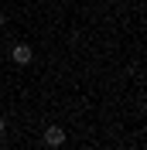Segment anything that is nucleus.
Listing matches in <instances>:
<instances>
[{"label":"nucleus","instance_id":"obj_1","mask_svg":"<svg viewBox=\"0 0 147 150\" xmlns=\"http://www.w3.org/2000/svg\"><path fill=\"white\" fill-rule=\"evenodd\" d=\"M10 62H14V65H31V62H34L31 45H14L10 48Z\"/></svg>","mask_w":147,"mask_h":150},{"label":"nucleus","instance_id":"obj_2","mask_svg":"<svg viewBox=\"0 0 147 150\" xmlns=\"http://www.w3.org/2000/svg\"><path fill=\"white\" fill-rule=\"evenodd\" d=\"M41 140H45V147H62V143H65V130H62V126H45Z\"/></svg>","mask_w":147,"mask_h":150},{"label":"nucleus","instance_id":"obj_3","mask_svg":"<svg viewBox=\"0 0 147 150\" xmlns=\"http://www.w3.org/2000/svg\"><path fill=\"white\" fill-rule=\"evenodd\" d=\"M4 130H7V120H4V116H0V137H4Z\"/></svg>","mask_w":147,"mask_h":150},{"label":"nucleus","instance_id":"obj_4","mask_svg":"<svg viewBox=\"0 0 147 150\" xmlns=\"http://www.w3.org/2000/svg\"><path fill=\"white\" fill-rule=\"evenodd\" d=\"M4 24H7V17H4V10H0V28H4Z\"/></svg>","mask_w":147,"mask_h":150}]
</instances>
